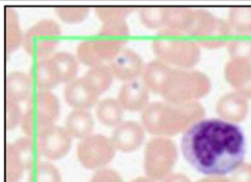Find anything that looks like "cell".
Here are the masks:
<instances>
[{
	"label": "cell",
	"instance_id": "1",
	"mask_svg": "<svg viewBox=\"0 0 251 182\" xmlns=\"http://www.w3.org/2000/svg\"><path fill=\"white\" fill-rule=\"evenodd\" d=\"M181 152L188 164L203 175L226 176L244 163V132L238 124L221 117L201 118L183 132Z\"/></svg>",
	"mask_w": 251,
	"mask_h": 182
},
{
	"label": "cell",
	"instance_id": "2",
	"mask_svg": "<svg viewBox=\"0 0 251 182\" xmlns=\"http://www.w3.org/2000/svg\"><path fill=\"white\" fill-rule=\"evenodd\" d=\"M204 108L198 103L164 104L152 103L141 115L144 128L154 135L172 136L184 132L188 127L204 116Z\"/></svg>",
	"mask_w": 251,
	"mask_h": 182
},
{
	"label": "cell",
	"instance_id": "3",
	"mask_svg": "<svg viewBox=\"0 0 251 182\" xmlns=\"http://www.w3.org/2000/svg\"><path fill=\"white\" fill-rule=\"evenodd\" d=\"M154 52L167 64L188 68L199 61L200 50L197 42L179 31L164 29L153 41Z\"/></svg>",
	"mask_w": 251,
	"mask_h": 182
},
{
	"label": "cell",
	"instance_id": "4",
	"mask_svg": "<svg viewBox=\"0 0 251 182\" xmlns=\"http://www.w3.org/2000/svg\"><path fill=\"white\" fill-rule=\"evenodd\" d=\"M209 88V78L203 73L197 70L172 69L161 96L170 104H188L205 96Z\"/></svg>",
	"mask_w": 251,
	"mask_h": 182
},
{
	"label": "cell",
	"instance_id": "5",
	"mask_svg": "<svg viewBox=\"0 0 251 182\" xmlns=\"http://www.w3.org/2000/svg\"><path fill=\"white\" fill-rule=\"evenodd\" d=\"M177 161V147L166 137L148 142L145 152V172L149 178L159 181L167 178Z\"/></svg>",
	"mask_w": 251,
	"mask_h": 182
},
{
	"label": "cell",
	"instance_id": "6",
	"mask_svg": "<svg viewBox=\"0 0 251 182\" xmlns=\"http://www.w3.org/2000/svg\"><path fill=\"white\" fill-rule=\"evenodd\" d=\"M231 27L228 21L217 18L206 10H196L195 21L188 34L197 42L209 49H216L229 41Z\"/></svg>",
	"mask_w": 251,
	"mask_h": 182
},
{
	"label": "cell",
	"instance_id": "7",
	"mask_svg": "<svg viewBox=\"0 0 251 182\" xmlns=\"http://www.w3.org/2000/svg\"><path fill=\"white\" fill-rule=\"evenodd\" d=\"M39 151L37 142L30 138H21L7 146L6 181L18 182L23 170H31L36 164L35 155Z\"/></svg>",
	"mask_w": 251,
	"mask_h": 182
},
{
	"label": "cell",
	"instance_id": "8",
	"mask_svg": "<svg viewBox=\"0 0 251 182\" xmlns=\"http://www.w3.org/2000/svg\"><path fill=\"white\" fill-rule=\"evenodd\" d=\"M115 147L112 140L103 135L86 137L77 146V157L87 169L105 167L112 160Z\"/></svg>",
	"mask_w": 251,
	"mask_h": 182
},
{
	"label": "cell",
	"instance_id": "9",
	"mask_svg": "<svg viewBox=\"0 0 251 182\" xmlns=\"http://www.w3.org/2000/svg\"><path fill=\"white\" fill-rule=\"evenodd\" d=\"M39 153L47 159H60L72 146V135L61 127L50 126L38 134Z\"/></svg>",
	"mask_w": 251,
	"mask_h": 182
},
{
	"label": "cell",
	"instance_id": "10",
	"mask_svg": "<svg viewBox=\"0 0 251 182\" xmlns=\"http://www.w3.org/2000/svg\"><path fill=\"white\" fill-rule=\"evenodd\" d=\"M225 78L235 91L251 98V61L231 58L225 66Z\"/></svg>",
	"mask_w": 251,
	"mask_h": 182
},
{
	"label": "cell",
	"instance_id": "11",
	"mask_svg": "<svg viewBox=\"0 0 251 182\" xmlns=\"http://www.w3.org/2000/svg\"><path fill=\"white\" fill-rule=\"evenodd\" d=\"M249 111V101L244 94L233 91L225 94L217 103V113L220 117L238 124L244 121Z\"/></svg>",
	"mask_w": 251,
	"mask_h": 182
},
{
	"label": "cell",
	"instance_id": "12",
	"mask_svg": "<svg viewBox=\"0 0 251 182\" xmlns=\"http://www.w3.org/2000/svg\"><path fill=\"white\" fill-rule=\"evenodd\" d=\"M145 128L135 122L121 124L113 132L112 142L115 149L122 152H133L143 145Z\"/></svg>",
	"mask_w": 251,
	"mask_h": 182
},
{
	"label": "cell",
	"instance_id": "13",
	"mask_svg": "<svg viewBox=\"0 0 251 182\" xmlns=\"http://www.w3.org/2000/svg\"><path fill=\"white\" fill-rule=\"evenodd\" d=\"M112 70L120 78L133 81L144 71V63L136 52L126 50L116 56Z\"/></svg>",
	"mask_w": 251,
	"mask_h": 182
},
{
	"label": "cell",
	"instance_id": "14",
	"mask_svg": "<svg viewBox=\"0 0 251 182\" xmlns=\"http://www.w3.org/2000/svg\"><path fill=\"white\" fill-rule=\"evenodd\" d=\"M149 102V89L145 83L136 80L125 84L121 91V103L131 111L145 110Z\"/></svg>",
	"mask_w": 251,
	"mask_h": 182
},
{
	"label": "cell",
	"instance_id": "15",
	"mask_svg": "<svg viewBox=\"0 0 251 182\" xmlns=\"http://www.w3.org/2000/svg\"><path fill=\"white\" fill-rule=\"evenodd\" d=\"M172 68L161 60H154L149 63L144 70V83L154 92H162L166 86Z\"/></svg>",
	"mask_w": 251,
	"mask_h": 182
},
{
	"label": "cell",
	"instance_id": "16",
	"mask_svg": "<svg viewBox=\"0 0 251 182\" xmlns=\"http://www.w3.org/2000/svg\"><path fill=\"white\" fill-rule=\"evenodd\" d=\"M195 16L196 10L191 7H167L164 26H167V29L179 31V33H184V31L188 33L195 21Z\"/></svg>",
	"mask_w": 251,
	"mask_h": 182
},
{
	"label": "cell",
	"instance_id": "17",
	"mask_svg": "<svg viewBox=\"0 0 251 182\" xmlns=\"http://www.w3.org/2000/svg\"><path fill=\"white\" fill-rule=\"evenodd\" d=\"M66 130L76 138H86L93 129V118L86 111H74L66 118Z\"/></svg>",
	"mask_w": 251,
	"mask_h": 182
},
{
	"label": "cell",
	"instance_id": "18",
	"mask_svg": "<svg viewBox=\"0 0 251 182\" xmlns=\"http://www.w3.org/2000/svg\"><path fill=\"white\" fill-rule=\"evenodd\" d=\"M228 23L231 29L240 35L251 34V6H233L229 10Z\"/></svg>",
	"mask_w": 251,
	"mask_h": 182
},
{
	"label": "cell",
	"instance_id": "19",
	"mask_svg": "<svg viewBox=\"0 0 251 182\" xmlns=\"http://www.w3.org/2000/svg\"><path fill=\"white\" fill-rule=\"evenodd\" d=\"M29 182H61L60 173L51 163H36L30 170Z\"/></svg>",
	"mask_w": 251,
	"mask_h": 182
},
{
	"label": "cell",
	"instance_id": "20",
	"mask_svg": "<svg viewBox=\"0 0 251 182\" xmlns=\"http://www.w3.org/2000/svg\"><path fill=\"white\" fill-rule=\"evenodd\" d=\"M167 7H145L140 10V18L144 25L151 28H158L166 23Z\"/></svg>",
	"mask_w": 251,
	"mask_h": 182
},
{
	"label": "cell",
	"instance_id": "21",
	"mask_svg": "<svg viewBox=\"0 0 251 182\" xmlns=\"http://www.w3.org/2000/svg\"><path fill=\"white\" fill-rule=\"evenodd\" d=\"M228 51L231 58H241L251 61V38L248 36L238 37L228 41Z\"/></svg>",
	"mask_w": 251,
	"mask_h": 182
},
{
	"label": "cell",
	"instance_id": "22",
	"mask_svg": "<svg viewBox=\"0 0 251 182\" xmlns=\"http://www.w3.org/2000/svg\"><path fill=\"white\" fill-rule=\"evenodd\" d=\"M90 182H123L121 176L112 170H100L94 174Z\"/></svg>",
	"mask_w": 251,
	"mask_h": 182
},
{
	"label": "cell",
	"instance_id": "23",
	"mask_svg": "<svg viewBox=\"0 0 251 182\" xmlns=\"http://www.w3.org/2000/svg\"><path fill=\"white\" fill-rule=\"evenodd\" d=\"M231 182H251V163H242L232 173Z\"/></svg>",
	"mask_w": 251,
	"mask_h": 182
},
{
	"label": "cell",
	"instance_id": "24",
	"mask_svg": "<svg viewBox=\"0 0 251 182\" xmlns=\"http://www.w3.org/2000/svg\"><path fill=\"white\" fill-rule=\"evenodd\" d=\"M162 182H192L187 176L183 175L181 173H176V174H170V175L164 178Z\"/></svg>",
	"mask_w": 251,
	"mask_h": 182
},
{
	"label": "cell",
	"instance_id": "25",
	"mask_svg": "<svg viewBox=\"0 0 251 182\" xmlns=\"http://www.w3.org/2000/svg\"><path fill=\"white\" fill-rule=\"evenodd\" d=\"M197 182H231V180L226 176H206Z\"/></svg>",
	"mask_w": 251,
	"mask_h": 182
},
{
	"label": "cell",
	"instance_id": "26",
	"mask_svg": "<svg viewBox=\"0 0 251 182\" xmlns=\"http://www.w3.org/2000/svg\"><path fill=\"white\" fill-rule=\"evenodd\" d=\"M131 182H156V181H154L153 179L146 176V177H138V178H136L135 180H133Z\"/></svg>",
	"mask_w": 251,
	"mask_h": 182
}]
</instances>
